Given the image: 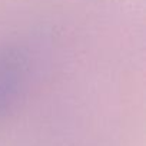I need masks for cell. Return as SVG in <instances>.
I'll return each instance as SVG.
<instances>
[{"label": "cell", "instance_id": "1", "mask_svg": "<svg viewBox=\"0 0 146 146\" xmlns=\"http://www.w3.org/2000/svg\"><path fill=\"white\" fill-rule=\"evenodd\" d=\"M30 57L26 47L19 44L0 46V117L5 116L26 89Z\"/></svg>", "mask_w": 146, "mask_h": 146}]
</instances>
